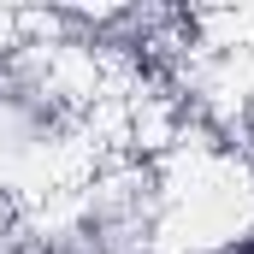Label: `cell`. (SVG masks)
<instances>
[{"mask_svg": "<svg viewBox=\"0 0 254 254\" xmlns=\"http://www.w3.org/2000/svg\"><path fill=\"white\" fill-rule=\"evenodd\" d=\"M83 142V95L65 77V48L24 42L0 54V172L54 166Z\"/></svg>", "mask_w": 254, "mask_h": 254, "instance_id": "1", "label": "cell"}, {"mask_svg": "<svg viewBox=\"0 0 254 254\" xmlns=\"http://www.w3.org/2000/svg\"><path fill=\"white\" fill-rule=\"evenodd\" d=\"M65 219L89 254H160L166 184L154 166H136V160L113 166V172L89 178V190L77 195V207Z\"/></svg>", "mask_w": 254, "mask_h": 254, "instance_id": "2", "label": "cell"}, {"mask_svg": "<svg viewBox=\"0 0 254 254\" xmlns=\"http://www.w3.org/2000/svg\"><path fill=\"white\" fill-rule=\"evenodd\" d=\"M0 254H89V249L77 243L71 219L30 213V207H6L0 213Z\"/></svg>", "mask_w": 254, "mask_h": 254, "instance_id": "3", "label": "cell"}, {"mask_svg": "<svg viewBox=\"0 0 254 254\" xmlns=\"http://www.w3.org/2000/svg\"><path fill=\"white\" fill-rule=\"evenodd\" d=\"M243 231H249V237H254V219H249V225H243Z\"/></svg>", "mask_w": 254, "mask_h": 254, "instance_id": "4", "label": "cell"}, {"mask_svg": "<svg viewBox=\"0 0 254 254\" xmlns=\"http://www.w3.org/2000/svg\"><path fill=\"white\" fill-rule=\"evenodd\" d=\"M0 54H6V48H0Z\"/></svg>", "mask_w": 254, "mask_h": 254, "instance_id": "5", "label": "cell"}]
</instances>
